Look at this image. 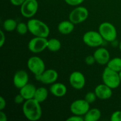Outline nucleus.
I'll use <instances>...</instances> for the list:
<instances>
[{"label":"nucleus","instance_id":"obj_11","mask_svg":"<svg viewBox=\"0 0 121 121\" xmlns=\"http://www.w3.org/2000/svg\"><path fill=\"white\" fill-rule=\"evenodd\" d=\"M59 74L56 70L52 69H48L45 70L40 75L35 76V78L37 80L43 83L50 85L55 83L57 80Z\"/></svg>","mask_w":121,"mask_h":121},{"label":"nucleus","instance_id":"obj_17","mask_svg":"<svg viewBox=\"0 0 121 121\" xmlns=\"http://www.w3.org/2000/svg\"><path fill=\"white\" fill-rule=\"evenodd\" d=\"M37 88L34 85L28 83L20 89V93L24 97L25 100L33 99L34 97Z\"/></svg>","mask_w":121,"mask_h":121},{"label":"nucleus","instance_id":"obj_21","mask_svg":"<svg viewBox=\"0 0 121 121\" xmlns=\"http://www.w3.org/2000/svg\"><path fill=\"white\" fill-rule=\"evenodd\" d=\"M106 65L108 67L112 69V70L119 73L121 71V58L115 57L110 59Z\"/></svg>","mask_w":121,"mask_h":121},{"label":"nucleus","instance_id":"obj_8","mask_svg":"<svg viewBox=\"0 0 121 121\" xmlns=\"http://www.w3.org/2000/svg\"><path fill=\"white\" fill-rule=\"evenodd\" d=\"M20 7V11L22 16L26 18H31L37 12L39 3L37 0H26Z\"/></svg>","mask_w":121,"mask_h":121},{"label":"nucleus","instance_id":"obj_16","mask_svg":"<svg viewBox=\"0 0 121 121\" xmlns=\"http://www.w3.org/2000/svg\"><path fill=\"white\" fill-rule=\"evenodd\" d=\"M67 87L62 83H54L52 84L50 88V92L56 97H63L67 93Z\"/></svg>","mask_w":121,"mask_h":121},{"label":"nucleus","instance_id":"obj_3","mask_svg":"<svg viewBox=\"0 0 121 121\" xmlns=\"http://www.w3.org/2000/svg\"><path fill=\"white\" fill-rule=\"evenodd\" d=\"M102 78L104 83L112 89L119 87L121 83L119 73L112 70L107 66L103 72Z\"/></svg>","mask_w":121,"mask_h":121},{"label":"nucleus","instance_id":"obj_27","mask_svg":"<svg viewBox=\"0 0 121 121\" xmlns=\"http://www.w3.org/2000/svg\"><path fill=\"white\" fill-rule=\"evenodd\" d=\"M85 0H65L67 4L71 6H78L82 4Z\"/></svg>","mask_w":121,"mask_h":121},{"label":"nucleus","instance_id":"obj_12","mask_svg":"<svg viewBox=\"0 0 121 121\" xmlns=\"http://www.w3.org/2000/svg\"><path fill=\"white\" fill-rule=\"evenodd\" d=\"M69 83L75 89H82L86 84L85 76L82 72L79 71L72 72L69 76Z\"/></svg>","mask_w":121,"mask_h":121},{"label":"nucleus","instance_id":"obj_24","mask_svg":"<svg viewBox=\"0 0 121 121\" xmlns=\"http://www.w3.org/2000/svg\"><path fill=\"white\" fill-rule=\"evenodd\" d=\"M16 30L18 34H21V35H24L27 32L29 31H28V27L27 23L26 24L24 22H19L17 26Z\"/></svg>","mask_w":121,"mask_h":121},{"label":"nucleus","instance_id":"obj_30","mask_svg":"<svg viewBox=\"0 0 121 121\" xmlns=\"http://www.w3.org/2000/svg\"><path fill=\"white\" fill-rule=\"evenodd\" d=\"M67 121H84V117L83 118L82 116L76 115H73L72 117H70L69 118L66 119Z\"/></svg>","mask_w":121,"mask_h":121},{"label":"nucleus","instance_id":"obj_19","mask_svg":"<svg viewBox=\"0 0 121 121\" xmlns=\"http://www.w3.org/2000/svg\"><path fill=\"white\" fill-rule=\"evenodd\" d=\"M101 112L98 108L90 109L84 115L85 121H97L101 117Z\"/></svg>","mask_w":121,"mask_h":121},{"label":"nucleus","instance_id":"obj_5","mask_svg":"<svg viewBox=\"0 0 121 121\" xmlns=\"http://www.w3.org/2000/svg\"><path fill=\"white\" fill-rule=\"evenodd\" d=\"M84 43L91 47H98L104 43V39L99 31H88L83 35Z\"/></svg>","mask_w":121,"mask_h":121},{"label":"nucleus","instance_id":"obj_4","mask_svg":"<svg viewBox=\"0 0 121 121\" xmlns=\"http://www.w3.org/2000/svg\"><path fill=\"white\" fill-rule=\"evenodd\" d=\"M98 31L104 40L108 42H113L115 41L118 35L115 27L109 22H104L100 24Z\"/></svg>","mask_w":121,"mask_h":121},{"label":"nucleus","instance_id":"obj_9","mask_svg":"<svg viewBox=\"0 0 121 121\" xmlns=\"http://www.w3.org/2000/svg\"><path fill=\"white\" fill-rule=\"evenodd\" d=\"M47 38L35 37L30 40L28 44V49L33 53H39L43 52L47 47Z\"/></svg>","mask_w":121,"mask_h":121},{"label":"nucleus","instance_id":"obj_33","mask_svg":"<svg viewBox=\"0 0 121 121\" xmlns=\"http://www.w3.org/2000/svg\"><path fill=\"white\" fill-rule=\"evenodd\" d=\"M26 0H10V2L13 5L21 6Z\"/></svg>","mask_w":121,"mask_h":121},{"label":"nucleus","instance_id":"obj_32","mask_svg":"<svg viewBox=\"0 0 121 121\" xmlns=\"http://www.w3.org/2000/svg\"><path fill=\"white\" fill-rule=\"evenodd\" d=\"M0 33H1V40H0V47H2L4 46L5 42V33L2 30L0 31Z\"/></svg>","mask_w":121,"mask_h":121},{"label":"nucleus","instance_id":"obj_7","mask_svg":"<svg viewBox=\"0 0 121 121\" xmlns=\"http://www.w3.org/2000/svg\"><path fill=\"white\" fill-rule=\"evenodd\" d=\"M27 67L35 76L40 75L46 70L44 62L38 56H32L29 58L27 61Z\"/></svg>","mask_w":121,"mask_h":121},{"label":"nucleus","instance_id":"obj_1","mask_svg":"<svg viewBox=\"0 0 121 121\" xmlns=\"http://www.w3.org/2000/svg\"><path fill=\"white\" fill-rule=\"evenodd\" d=\"M22 112L25 117L31 121L39 120L42 116V109L40 103L34 98L26 100L24 102Z\"/></svg>","mask_w":121,"mask_h":121},{"label":"nucleus","instance_id":"obj_15","mask_svg":"<svg viewBox=\"0 0 121 121\" xmlns=\"http://www.w3.org/2000/svg\"><path fill=\"white\" fill-rule=\"evenodd\" d=\"M95 93L97 98L101 100H106L112 96V89L105 84H100L96 87Z\"/></svg>","mask_w":121,"mask_h":121},{"label":"nucleus","instance_id":"obj_10","mask_svg":"<svg viewBox=\"0 0 121 121\" xmlns=\"http://www.w3.org/2000/svg\"><path fill=\"white\" fill-rule=\"evenodd\" d=\"M90 105L85 99H78L72 103L70 109L73 115L84 116L90 109Z\"/></svg>","mask_w":121,"mask_h":121},{"label":"nucleus","instance_id":"obj_31","mask_svg":"<svg viewBox=\"0 0 121 121\" xmlns=\"http://www.w3.org/2000/svg\"><path fill=\"white\" fill-rule=\"evenodd\" d=\"M6 100L4 97H0V111H2L6 107Z\"/></svg>","mask_w":121,"mask_h":121},{"label":"nucleus","instance_id":"obj_29","mask_svg":"<svg viewBox=\"0 0 121 121\" xmlns=\"http://www.w3.org/2000/svg\"><path fill=\"white\" fill-rule=\"evenodd\" d=\"M24 100H25L24 97L22 96L20 93L17 95L15 96V98H14V102H15L16 104H18V105H20V104H24Z\"/></svg>","mask_w":121,"mask_h":121},{"label":"nucleus","instance_id":"obj_13","mask_svg":"<svg viewBox=\"0 0 121 121\" xmlns=\"http://www.w3.org/2000/svg\"><path fill=\"white\" fill-rule=\"evenodd\" d=\"M28 74L23 70L17 71L14 74L13 78V83L17 88L20 89L28 83Z\"/></svg>","mask_w":121,"mask_h":121},{"label":"nucleus","instance_id":"obj_36","mask_svg":"<svg viewBox=\"0 0 121 121\" xmlns=\"http://www.w3.org/2000/svg\"><path fill=\"white\" fill-rule=\"evenodd\" d=\"M119 76H120V79H121V71L119 72Z\"/></svg>","mask_w":121,"mask_h":121},{"label":"nucleus","instance_id":"obj_18","mask_svg":"<svg viewBox=\"0 0 121 121\" xmlns=\"http://www.w3.org/2000/svg\"><path fill=\"white\" fill-rule=\"evenodd\" d=\"M57 29L59 33L62 34H70L74 29V24L70 20L62 21L58 25Z\"/></svg>","mask_w":121,"mask_h":121},{"label":"nucleus","instance_id":"obj_20","mask_svg":"<svg viewBox=\"0 0 121 121\" xmlns=\"http://www.w3.org/2000/svg\"><path fill=\"white\" fill-rule=\"evenodd\" d=\"M48 95V92L47 89L44 87H40L37 88L34 99L41 104L47 99Z\"/></svg>","mask_w":121,"mask_h":121},{"label":"nucleus","instance_id":"obj_14","mask_svg":"<svg viewBox=\"0 0 121 121\" xmlns=\"http://www.w3.org/2000/svg\"><path fill=\"white\" fill-rule=\"evenodd\" d=\"M93 56L96 60V62L100 65H107L110 60V53L106 48L100 47L95 50Z\"/></svg>","mask_w":121,"mask_h":121},{"label":"nucleus","instance_id":"obj_28","mask_svg":"<svg viewBox=\"0 0 121 121\" xmlns=\"http://www.w3.org/2000/svg\"><path fill=\"white\" fill-rule=\"evenodd\" d=\"M96 62V60L95 59L94 56L89 55L87 56L85 59V63L87 64L89 66H92V65H94L95 63Z\"/></svg>","mask_w":121,"mask_h":121},{"label":"nucleus","instance_id":"obj_22","mask_svg":"<svg viewBox=\"0 0 121 121\" xmlns=\"http://www.w3.org/2000/svg\"><path fill=\"white\" fill-rule=\"evenodd\" d=\"M61 47V43L59 40L57 39H51L47 41V47L50 52H56L60 50Z\"/></svg>","mask_w":121,"mask_h":121},{"label":"nucleus","instance_id":"obj_35","mask_svg":"<svg viewBox=\"0 0 121 121\" xmlns=\"http://www.w3.org/2000/svg\"><path fill=\"white\" fill-rule=\"evenodd\" d=\"M119 49H120V50H121V40L120 43H119Z\"/></svg>","mask_w":121,"mask_h":121},{"label":"nucleus","instance_id":"obj_26","mask_svg":"<svg viewBox=\"0 0 121 121\" xmlns=\"http://www.w3.org/2000/svg\"><path fill=\"white\" fill-rule=\"evenodd\" d=\"M111 121H121V111H117L111 116Z\"/></svg>","mask_w":121,"mask_h":121},{"label":"nucleus","instance_id":"obj_34","mask_svg":"<svg viewBox=\"0 0 121 121\" xmlns=\"http://www.w3.org/2000/svg\"><path fill=\"white\" fill-rule=\"evenodd\" d=\"M7 116L5 112L2 111H0V121H7Z\"/></svg>","mask_w":121,"mask_h":121},{"label":"nucleus","instance_id":"obj_25","mask_svg":"<svg viewBox=\"0 0 121 121\" xmlns=\"http://www.w3.org/2000/svg\"><path fill=\"white\" fill-rule=\"evenodd\" d=\"M97 96L95 92H89L86 94L85 96V99L89 103V104H93L95 102L97 99Z\"/></svg>","mask_w":121,"mask_h":121},{"label":"nucleus","instance_id":"obj_2","mask_svg":"<svg viewBox=\"0 0 121 121\" xmlns=\"http://www.w3.org/2000/svg\"><path fill=\"white\" fill-rule=\"evenodd\" d=\"M28 31L35 37L47 38L50 34L48 26L43 21L38 19H31L27 22Z\"/></svg>","mask_w":121,"mask_h":121},{"label":"nucleus","instance_id":"obj_6","mask_svg":"<svg viewBox=\"0 0 121 121\" xmlns=\"http://www.w3.org/2000/svg\"><path fill=\"white\" fill-rule=\"evenodd\" d=\"M89 16V11L85 7H76L73 9L69 15V19L74 24H78L87 20Z\"/></svg>","mask_w":121,"mask_h":121},{"label":"nucleus","instance_id":"obj_23","mask_svg":"<svg viewBox=\"0 0 121 121\" xmlns=\"http://www.w3.org/2000/svg\"><path fill=\"white\" fill-rule=\"evenodd\" d=\"M17 24V21L14 19H7L3 22V28L7 31L11 32L16 30Z\"/></svg>","mask_w":121,"mask_h":121}]
</instances>
